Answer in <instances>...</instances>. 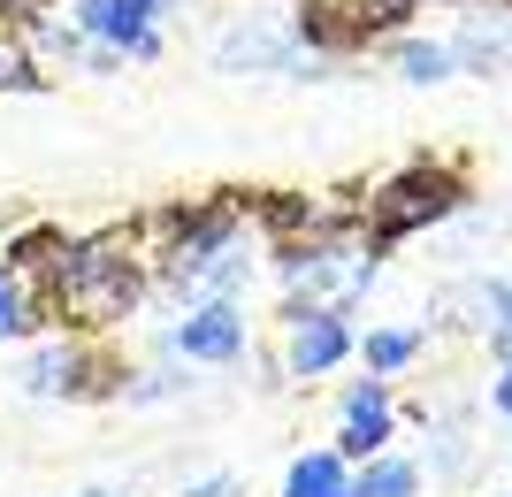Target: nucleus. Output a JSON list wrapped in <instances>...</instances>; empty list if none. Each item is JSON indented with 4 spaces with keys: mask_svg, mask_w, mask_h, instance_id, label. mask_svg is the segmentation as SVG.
Wrapping results in <instances>:
<instances>
[{
    "mask_svg": "<svg viewBox=\"0 0 512 497\" xmlns=\"http://www.w3.org/2000/svg\"><path fill=\"white\" fill-rule=\"evenodd\" d=\"M138 299H146V260L130 253V238H92L62 253L54 314L69 329H115L123 314H138Z\"/></svg>",
    "mask_w": 512,
    "mask_h": 497,
    "instance_id": "obj_1",
    "label": "nucleus"
},
{
    "mask_svg": "<svg viewBox=\"0 0 512 497\" xmlns=\"http://www.w3.org/2000/svg\"><path fill=\"white\" fill-rule=\"evenodd\" d=\"M23 390H39V398H107V390H123V368L107 352L62 337V345H39L23 360Z\"/></svg>",
    "mask_w": 512,
    "mask_h": 497,
    "instance_id": "obj_3",
    "label": "nucleus"
},
{
    "mask_svg": "<svg viewBox=\"0 0 512 497\" xmlns=\"http://www.w3.org/2000/svg\"><path fill=\"white\" fill-rule=\"evenodd\" d=\"M413 360H421V337H413V329H375V337H367V368L375 375H398V368H413Z\"/></svg>",
    "mask_w": 512,
    "mask_h": 497,
    "instance_id": "obj_15",
    "label": "nucleus"
},
{
    "mask_svg": "<svg viewBox=\"0 0 512 497\" xmlns=\"http://www.w3.org/2000/svg\"><path fill=\"white\" fill-rule=\"evenodd\" d=\"M138 8H146V23H153V16H161V8H176V0H138Z\"/></svg>",
    "mask_w": 512,
    "mask_h": 497,
    "instance_id": "obj_21",
    "label": "nucleus"
},
{
    "mask_svg": "<svg viewBox=\"0 0 512 497\" xmlns=\"http://www.w3.org/2000/svg\"><path fill=\"white\" fill-rule=\"evenodd\" d=\"M390 444V383L383 375H360V383L344 390V436H337V452L344 459H383Z\"/></svg>",
    "mask_w": 512,
    "mask_h": 497,
    "instance_id": "obj_8",
    "label": "nucleus"
},
{
    "mask_svg": "<svg viewBox=\"0 0 512 497\" xmlns=\"http://www.w3.org/2000/svg\"><path fill=\"white\" fill-rule=\"evenodd\" d=\"M444 306H474L467 322H490V337H497V329H512V283H505V276H482V283H467V291H451Z\"/></svg>",
    "mask_w": 512,
    "mask_h": 497,
    "instance_id": "obj_13",
    "label": "nucleus"
},
{
    "mask_svg": "<svg viewBox=\"0 0 512 497\" xmlns=\"http://www.w3.org/2000/svg\"><path fill=\"white\" fill-rule=\"evenodd\" d=\"M406 23V0H299V39L321 54H344V46H367Z\"/></svg>",
    "mask_w": 512,
    "mask_h": 497,
    "instance_id": "obj_4",
    "label": "nucleus"
},
{
    "mask_svg": "<svg viewBox=\"0 0 512 497\" xmlns=\"http://www.w3.org/2000/svg\"><path fill=\"white\" fill-rule=\"evenodd\" d=\"M77 23H85L100 46H115V54H138V62L161 54V39H153V23H146L138 0H77Z\"/></svg>",
    "mask_w": 512,
    "mask_h": 497,
    "instance_id": "obj_9",
    "label": "nucleus"
},
{
    "mask_svg": "<svg viewBox=\"0 0 512 497\" xmlns=\"http://www.w3.org/2000/svg\"><path fill=\"white\" fill-rule=\"evenodd\" d=\"M85 497H107V490H85Z\"/></svg>",
    "mask_w": 512,
    "mask_h": 497,
    "instance_id": "obj_23",
    "label": "nucleus"
},
{
    "mask_svg": "<svg viewBox=\"0 0 512 497\" xmlns=\"http://www.w3.org/2000/svg\"><path fill=\"white\" fill-rule=\"evenodd\" d=\"M16 85H31V54L0 31V92H16Z\"/></svg>",
    "mask_w": 512,
    "mask_h": 497,
    "instance_id": "obj_16",
    "label": "nucleus"
},
{
    "mask_svg": "<svg viewBox=\"0 0 512 497\" xmlns=\"http://www.w3.org/2000/svg\"><path fill=\"white\" fill-rule=\"evenodd\" d=\"M352 497H421V467L413 459H360V482H352Z\"/></svg>",
    "mask_w": 512,
    "mask_h": 497,
    "instance_id": "obj_12",
    "label": "nucleus"
},
{
    "mask_svg": "<svg viewBox=\"0 0 512 497\" xmlns=\"http://www.w3.org/2000/svg\"><path fill=\"white\" fill-rule=\"evenodd\" d=\"M490 406L512 421V368H497V383H490Z\"/></svg>",
    "mask_w": 512,
    "mask_h": 497,
    "instance_id": "obj_19",
    "label": "nucleus"
},
{
    "mask_svg": "<svg viewBox=\"0 0 512 497\" xmlns=\"http://www.w3.org/2000/svg\"><path fill=\"white\" fill-rule=\"evenodd\" d=\"M459 69H512V8H467L459 39H451Z\"/></svg>",
    "mask_w": 512,
    "mask_h": 497,
    "instance_id": "obj_10",
    "label": "nucleus"
},
{
    "mask_svg": "<svg viewBox=\"0 0 512 497\" xmlns=\"http://www.w3.org/2000/svg\"><path fill=\"white\" fill-rule=\"evenodd\" d=\"M169 352H176V360H199V368H230V360H245V314H237V299L192 306V314L169 329Z\"/></svg>",
    "mask_w": 512,
    "mask_h": 497,
    "instance_id": "obj_6",
    "label": "nucleus"
},
{
    "mask_svg": "<svg viewBox=\"0 0 512 497\" xmlns=\"http://www.w3.org/2000/svg\"><path fill=\"white\" fill-rule=\"evenodd\" d=\"M337 497H352V482H344V490H337Z\"/></svg>",
    "mask_w": 512,
    "mask_h": 497,
    "instance_id": "obj_22",
    "label": "nucleus"
},
{
    "mask_svg": "<svg viewBox=\"0 0 512 497\" xmlns=\"http://www.w3.org/2000/svg\"><path fill=\"white\" fill-rule=\"evenodd\" d=\"M398 77H406V85H436V77H451V46L406 39V46H398Z\"/></svg>",
    "mask_w": 512,
    "mask_h": 497,
    "instance_id": "obj_14",
    "label": "nucleus"
},
{
    "mask_svg": "<svg viewBox=\"0 0 512 497\" xmlns=\"http://www.w3.org/2000/svg\"><path fill=\"white\" fill-rule=\"evenodd\" d=\"M214 62L222 69H314L299 54V23L291 16H245V23H230L222 39H214Z\"/></svg>",
    "mask_w": 512,
    "mask_h": 497,
    "instance_id": "obj_5",
    "label": "nucleus"
},
{
    "mask_svg": "<svg viewBox=\"0 0 512 497\" xmlns=\"http://www.w3.org/2000/svg\"><path fill=\"white\" fill-rule=\"evenodd\" d=\"M16 329H23V291L0 276V337H16Z\"/></svg>",
    "mask_w": 512,
    "mask_h": 497,
    "instance_id": "obj_17",
    "label": "nucleus"
},
{
    "mask_svg": "<svg viewBox=\"0 0 512 497\" xmlns=\"http://www.w3.org/2000/svg\"><path fill=\"white\" fill-rule=\"evenodd\" d=\"M344 482H352L344 452H299V459H291V475H283V497H337Z\"/></svg>",
    "mask_w": 512,
    "mask_h": 497,
    "instance_id": "obj_11",
    "label": "nucleus"
},
{
    "mask_svg": "<svg viewBox=\"0 0 512 497\" xmlns=\"http://www.w3.org/2000/svg\"><path fill=\"white\" fill-rule=\"evenodd\" d=\"M490 345H497V360H505V368H512V329H497Z\"/></svg>",
    "mask_w": 512,
    "mask_h": 497,
    "instance_id": "obj_20",
    "label": "nucleus"
},
{
    "mask_svg": "<svg viewBox=\"0 0 512 497\" xmlns=\"http://www.w3.org/2000/svg\"><path fill=\"white\" fill-rule=\"evenodd\" d=\"M352 352V322H344L337 306H291V345H283V360H291V375H329Z\"/></svg>",
    "mask_w": 512,
    "mask_h": 497,
    "instance_id": "obj_7",
    "label": "nucleus"
},
{
    "mask_svg": "<svg viewBox=\"0 0 512 497\" xmlns=\"http://www.w3.org/2000/svg\"><path fill=\"white\" fill-rule=\"evenodd\" d=\"M451 207H459V176H451L444 161H413V169L390 176L383 192H367V222H375V245L413 238V230H428V222H444Z\"/></svg>",
    "mask_w": 512,
    "mask_h": 497,
    "instance_id": "obj_2",
    "label": "nucleus"
},
{
    "mask_svg": "<svg viewBox=\"0 0 512 497\" xmlns=\"http://www.w3.org/2000/svg\"><path fill=\"white\" fill-rule=\"evenodd\" d=\"M184 497H245V490H237V475H199Z\"/></svg>",
    "mask_w": 512,
    "mask_h": 497,
    "instance_id": "obj_18",
    "label": "nucleus"
}]
</instances>
